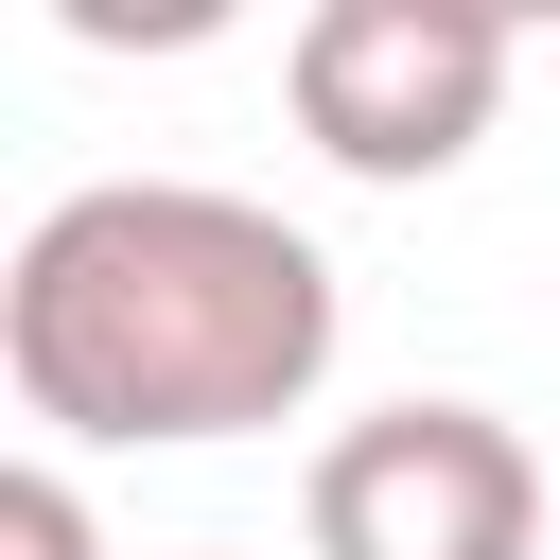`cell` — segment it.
I'll list each match as a JSON object with an SVG mask.
<instances>
[{
    "mask_svg": "<svg viewBox=\"0 0 560 560\" xmlns=\"http://www.w3.org/2000/svg\"><path fill=\"white\" fill-rule=\"evenodd\" d=\"M0 560H105V525H88V490H70L52 455L0 472Z\"/></svg>",
    "mask_w": 560,
    "mask_h": 560,
    "instance_id": "4",
    "label": "cell"
},
{
    "mask_svg": "<svg viewBox=\"0 0 560 560\" xmlns=\"http://www.w3.org/2000/svg\"><path fill=\"white\" fill-rule=\"evenodd\" d=\"M280 105H298V140H315L332 175L420 192V175H455V158L490 140V105H508V18H490V0H315V18L280 35Z\"/></svg>",
    "mask_w": 560,
    "mask_h": 560,
    "instance_id": "2",
    "label": "cell"
},
{
    "mask_svg": "<svg viewBox=\"0 0 560 560\" xmlns=\"http://www.w3.org/2000/svg\"><path fill=\"white\" fill-rule=\"evenodd\" d=\"M332 262L315 228H280L262 192L210 175H88L18 228L0 262V385L52 438L105 455H192V438H262L332 385Z\"/></svg>",
    "mask_w": 560,
    "mask_h": 560,
    "instance_id": "1",
    "label": "cell"
},
{
    "mask_svg": "<svg viewBox=\"0 0 560 560\" xmlns=\"http://www.w3.org/2000/svg\"><path fill=\"white\" fill-rule=\"evenodd\" d=\"M315 560H542V455L490 402H368L298 472Z\"/></svg>",
    "mask_w": 560,
    "mask_h": 560,
    "instance_id": "3",
    "label": "cell"
}]
</instances>
